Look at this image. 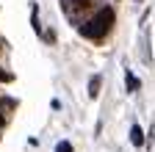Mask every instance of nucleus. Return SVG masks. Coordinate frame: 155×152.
Segmentation results:
<instances>
[{
	"mask_svg": "<svg viewBox=\"0 0 155 152\" xmlns=\"http://www.w3.org/2000/svg\"><path fill=\"white\" fill-rule=\"evenodd\" d=\"M139 50H141V61L147 66H152V50H150V25L144 22L141 28V42H139Z\"/></svg>",
	"mask_w": 155,
	"mask_h": 152,
	"instance_id": "nucleus-3",
	"label": "nucleus"
},
{
	"mask_svg": "<svg viewBox=\"0 0 155 152\" xmlns=\"http://www.w3.org/2000/svg\"><path fill=\"white\" fill-rule=\"evenodd\" d=\"M8 80H11V75L6 69H0V83H8Z\"/></svg>",
	"mask_w": 155,
	"mask_h": 152,
	"instance_id": "nucleus-8",
	"label": "nucleus"
},
{
	"mask_svg": "<svg viewBox=\"0 0 155 152\" xmlns=\"http://www.w3.org/2000/svg\"><path fill=\"white\" fill-rule=\"evenodd\" d=\"M55 152H72V144H69V141H58Z\"/></svg>",
	"mask_w": 155,
	"mask_h": 152,
	"instance_id": "nucleus-7",
	"label": "nucleus"
},
{
	"mask_svg": "<svg viewBox=\"0 0 155 152\" xmlns=\"http://www.w3.org/2000/svg\"><path fill=\"white\" fill-rule=\"evenodd\" d=\"M100 86H103V78H100V75H94V78L89 80V97H91V100L100 94Z\"/></svg>",
	"mask_w": 155,
	"mask_h": 152,
	"instance_id": "nucleus-5",
	"label": "nucleus"
},
{
	"mask_svg": "<svg viewBox=\"0 0 155 152\" xmlns=\"http://www.w3.org/2000/svg\"><path fill=\"white\" fill-rule=\"evenodd\" d=\"M144 141H147V138H144V130H141L139 125H133V127H130V144H133V147H144Z\"/></svg>",
	"mask_w": 155,
	"mask_h": 152,
	"instance_id": "nucleus-4",
	"label": "nucleus"
},
{
	"mask_svg": "<svg viewBox=\"0 0 155 152\" xmlns=\"http://www.w3.org/2000/svg\"><path fill=\"white\" fill-rule=\"evenodd\" d=\"M114 22H116L114 8H111V6H103V8H97L94 17H89V20L78 28V31H81V36H83V39H89V42H103L105 36L111 33Z\"/></svg>",
	"mask_w": 155,
	"mask_h": 152,
	"instance_id": "nucleus-1",
	"label": "nucleus"
},
{
	"mask_svg": "<svg viewBox=\"0 0 155 152\" xmlns=\"http://www.w3.org/2000/svg\"><path fill=\"white\" fill-rule=\"evenodd\" d=\"M125 86H127V91L133 94V91H139V86H141V83L136 80V75H133V72H125Z\"/></svg>",
	"mask_w": 155,
	"mask_h": 152,
	"instance_id": "nucleus-6",
	"label": "nucleus"
},
{
	"mask_svg": "<svg viewBox=\"0 0 155 152\" xmlns=\"http://www.w3.org/2000/svg\"><path fill=\"white\" fill-rule=\"evenodd\" d=\"M94 6H97V0H61V11L67 14V20L78 22V28L89 20Z\"/></svg>",
	"mask_w": 155,
	"mask_h": 152,
	"instance_id": "nucleus-2",
	"label": "nucleus"
}]
</instances>
